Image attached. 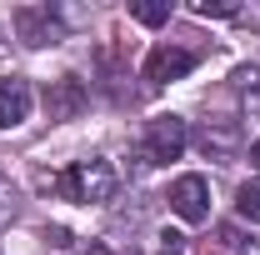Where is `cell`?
<instances>
[{
  "label": "cell",
  "mask_w": 260,
  "mask_h": 255,
  "mask_svg": "<svg viewBox=\"0 0 260 255\" xmlns=\"http://www.w3.org/2000/svg\"><path fill=\"white\" fill-rule=\"evenodd\" d=\"M115 185H120V175H115L110 160H75V165H65L60 175L40 170V190L60 195V200H75V205H105L115 195Z\"/></svg>",
  "instance_id": "obj_1"
},
{
  "label": "cell",
  "mask_w": 260,
  "mask_h": 255,
  "mask_svg": "<svg viewBox=\"0 0 260 255\" xmlns=\"http://www.w3.org/2000/svg\"><path fill=\"white\" fill-rule=\"evenodd\" d=\"M185 145H190V125H185L180 115H155V120H145V135H140L145 165H170V160L185 155Z\"/></svg>",
  "instance_id": "obj_2"
},
{
  "label": "cell",
  "mask_w": 260,
  "mask_h": 255,
  "mask_svg": "<svg viewBox=\"0 0 260 255\" xmlns=\"http://www.w3.org/2000/svg\"><path fill=\"white\" fill-rule=\"evenodd\" d=\"M15 35L30 50H45V45H60L65 40V20H60V10H50V5H20L15 10Z\"/></svg>",
  "instance_id": "obj_3"
},
{
  "label": "cell",
  "mask_w": 260,
  "mask_h": 255,
  "mask_svg": "<svg viewBox=\"0 0 260 255\" xmlns=\"http://www.w3.org/2000/svg\"><path fill=\"white\" fill-rule=\"evenodd\" d=\"M165 200H170V210H175L180 220H190V225H200L210 215V185H205V175H180Z\"/></svg>",
  "instance_id": "obj_4"
},
{
  "label": "cell",
  "mask_w": 260,
  "mask_h": 255,
  "mask_svg": "<svg viewBox=\"0 0 260 255\" xmlns=\"http://www.w3.org/2000/svg\"><path fill=\"white\" fill-rule=\"evenodd\" d=\"M190 70H195V50H185V45H155V50L145 55V65H140V75H145L150 85L180 80V75H190Z\"/></svg>",
  "instance_id": "obj_5"
},
{
  "label": "cell",
  "mask_w": 260,
  "mask_h": 255,
  "mask_svg": "<svg viewBox=\"0 0 260 255\" xmlns=\"http://www.w3.org/2000/svg\"><path fill=\"white\" fill-rule=\"evenodd\" d=\"M85 105H90V90L80 85V75L50 80V90H45V115H50V120H75Z\"/></svg>",
  "instance_id": "obj_6"
},
{
  "label": "cell",
  "mask_w": 260,
  "mask_h": 255,
  "mask_svg": "<svg viewBox=\"0 0 260 255\" xmlns=\"http://www.w3.org/2000/svg\"><path fill=\"white\" fill-rule=\"evenodd\" d=\"M30 80L25 75H0V130H15L25 125V115H30Z\"/></svg>",
  "instance_id": "obj_7"
},
{
  "label": "cell",
  "mask_w": 260,
  "mask_h": 255,
  "mask_svg": "<svg viewBox=\"0 0 260 255\" xmlns=\"http://www.w3.org/2000/svg\"><path fill=\"white\" fill-rule=\"evenodd\" d=\"M200 150H205V160H235L240 155V120H210V125L200 130V140H195Z\"/></svg>",
  "instance_id": "obj_8"
},
{
  "label": "cell",
  "mask_w": 260,
  "mask_h": 255,
  "mask_svg": "<svg viewBox=\"0 0 260 255\" xmlns=\"http://www.w3.org/2000/svg\"><path fill=\"white\" fill-rule=\"evenodd\" d=\"M235 210H240V220H255L260 225V175L235 190Z\"/></svg>",
  "instance_id": "obj_9"
},
{
  "label": "cell",
  "mask_w": 260,
  "mask_h": 255,
  "mask_svg": "<svg viewBox=\"0 0 260 255\" xmlns=\"http://www.w3.org/2000/svg\"><path fill=\"white\" fill-rule=\"evenodd\" d=\"M130 20H140V25H165V20H170V5H155V0H130Z\"/></svg>",
  "instance_id": "obj_10"
},
{
  "label": "cell",
  "mask_w": 260,
  "mask_h": 255,
  "mask_svg": "<svg viewBox=\"0 0 260 255\" xmlns=\"http://www.w3.org/2000/svg\"><path fill=\"white\" fill-rule=\"evenodd\" d=\"M155 255H185V235L180 230H160L155 235Z\"/></svg>",
  "instance_id": "obj_11"
},
{
  "label": "cell",
  "mask_w": 260,
  "mask_h": 255,
  "mask_svg": "<svg viewBox=\"0 0 260 255\" xmlns=\"http://www.w3.org/2000/svg\"><path fill=\"white\" fill-rule=\"evenodd\" d=\"M235 90L260 95V65H240V70H235Z\"/></svg>",
  "instance_id": "obj_12"
},
{
  "label": "cell",
  "mask_w": 260,
  "mask_h": 255,
  "mask_svg": "<svg viewBox=\"0 0 260 255\" xmlns=\"http://www.w3.org/2000/svg\"><path fill=\"white\" fill-rule=\"evenodd\" d=\"M235 10H240L235 0H195V15H220V20H225V15H235Z\"/></svg>",
  "instance_id": "obj_13"
},
{
  "label": "cell",
  "mask_w": 260,
  "mask_h": 255,
  "mask_svg": "<svg viewBox=\"0 0 260 255\" xmlns=\"http://www.w3.org/2000/svg\"><path fill=\"white\" fill-rule=\"evenodd\" d=\"M10 215H15V185H10V180L0 175V225L10 220Z\"/></svg>",
  "instance_id": "obj_14"
},
{
  "label": "cell",
  "mask_w": 260,
  "mask_h": 255,
  "mask_svg": "<svg viewBox=\"0 0 260 255\" xmlns=\"http://www.w3.org/2000/svg\"><path fill=\"white\" fill-rule=\"evenodd\" d=\"M80 255H115V250H110V245H100V240H90V245H85Z\"/></svg>",
  "instance_id": "obj_15"
},
{
  "label": "cell",
  "mask_w": 260,
  "mask_h": 255,
  "mask_svg": "<svg viewBox=\"0 0 260 255\" xmlns=\"http://www.w3.org/2000/svg\"><path fill=\"white\" fill-rule=\"evenodd\" d=\"M240 255H260V240H245V245H240Z\"/></svg>",
  "instance_id": "obj_16"
},
{
  "label": "cell",
  "mask_w": 260,
  "mask_h": 255,
  "mask_svg": "<svg viewBox=\"0 0 260 255\" xmlns=\"http://www.w3.org/2000/svg\"><path fill=\"white\" fill-rule=\"evenodd\" d=\"M250 165H255V170H260V140H255V145H250Z\"/></svg>",
  "instance_id": "obj_17"
}]
</instances>
